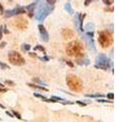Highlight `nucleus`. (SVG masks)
<instances>
[{"mask_svg": "<svg viewBox=\"0 0 116 122\" xmlns=\"http://www.w3.org/2000/svg\"><path fill=\"white\" fill-rule=\"evenodd\" d=\"M36 7H37V9H36V11H34V16L38 21L44 20L54 10V5H50L46 1L44 2L43 0H41L37 4Z\"/></svg>", "mask_w": 116, "mask_h": 122, "instance_id": "nucleus-1", "label": "nucleus"}, {"mask_svg": "<svg viewBox=\"0 0 116 122\" xmlns=\"http://www.w3.org/2000/svg\"><path fill=\"white\" fill-rule=\"evenodd\" d=\"M66 53L67 55L71 57H75V58L84 57V45L79 41L69 42L66 46Z\"/></svg>", "mask_w": 116, "mask_h": 122, "instance_id": "nucleus-2", "label": "nucleus"}, {"mask_svg": "<svg viewBox=\"0 0 116 122\" xmlns=\"http://www.w3.org/2000/svg\"><path fill=\"white\" fill-rule=\"evenodd\" d=\"M66 85L73 92H82L84 89L83 81L73 74H69L66 77Z\"/></svg>", "mask_w": 116, "mask_h": 122, "instance_id": "nucleus-3", "label": "nucleus"}, {"mask_svg": "<svg viewBox=\"0 0 116 122\" xmlns=\"http://www.w3.org/2000/svg\"><path fill=\"white\" fill-rule=\"evenodd\" d=\"M98 41L100 45H101L102 48H108L110 47L113 43V37H112V34L109 32V30H101L99 32V38Z\"/></svg>", "mask_w": 116, "mask_h": 122, "instance_id": "nucleus-4", "label": "nucleus"}, {"mask_svg": "<svg viewBox=\"0 0 116 122\" xmlns=\"http://www.w3.org/2000/svg\"><path fill=\"white\" fill-rule=\"evenodd\" d=\"M110 63L111 61L108 57L101 53L97 56L96 58V61H95V67L96 68H99V69H103V70H108L110 68Z\"/></svg>", "mask_w": 116, "mask_h": 122, "instance_id": "nucleus-5", "label": "nucleus"}, {"mask_svg": "<svg viewBox=\"0 0 116 122\" xmlns=\"http://www.w3.org/2000/svg\"><path fill=\"white\" fill-rule=\"evenodd\" d=\"M8 61L16 66H21L26 64V60L18 52L16 51H9L8 52Z\"/></svg>", "mask_w": 116, "mask_h": 122, "instance_id": "nucleus-6", "label": "nucleus"}, {"mask_svg": "<svg viewBox=\"0 0 116 122\" xmlns=\"http://www.w3.org/2000/svg\"><path fill=\"white\" fill-rule=\"evenodd\" d=\"M93 37H94V32H86L83 35V39L86 41V43L88 45V48L90 49L91 51L95 52L96 48H95V44H94V40H93Z\"/></svg>", "mask_w": 116, "mask_h": 122, "instance_id": "nucleus-7", "label": "nucleus"}, {"mask_svg": "<svg viewBox=\"0 0 116 122\" xmlns=\"http://www.w3.org/2000/svg\"><path fill=\"white\" fill-rule=\"evenodd\" d=\"M22 13H26V9L25 7L22 6H16L15 8L13 9H9V10H6L4 12V15L6 17H11V16H15V15H18V14H22Z\"/></svg>", "mask_w": 116, "mask_h": 122, "instance_id": "nucleus-8", "label": "nucleus"}, {"mask_svg": "<svg viewBox=\"0 0 116 122\" xmlns=\"http://www.w3.org/2000/svg\"><path fill=\"white\" fill-rule=\"evenodd\" d=\"M41 0H35V1L32 3V4L28 5L26 7H25L26 9V13H28V15L30 17H33L34 16V11H35V8H36V6L39 2H40Z\"/></svg>", "mask_w": 116, "mask_h": 122, "instance_id": "nucleus-9", "label": "nucleus"}, {"mask_svg": "<svg viewBox=\"0 0 116 122\" xmlns=\"http://www.w3.org/2000/svg\"><path fill=\"white\" fill-rule=\"evenodd\" d=\"M14 25L19 30H25V29H26V26H28V20H26V18L18 17L17 20H15Z\"/></svg>", "mask_w": 116, "mask_h": 122, "instance_id": "nucleus-10", "label": "nucleus"}, {"mask_svg": "<svg viewBox=\"0 0 116 122\" xmlns=\"http://www.w3.org/2000/svg\"><path fill=\"white\" fill-rule=\"evenodd\" d=\"M38 29H39V32H40V35H41V40L43 42H48L49 41V34L47 30H46L45 26L43 25H39Z\"/></svg>", "mask_w": 116, "mask_h": 122, "instance_id": "nucleus-11", "label": "nucleus"}, {"mask_svg": "<svg viewBox=\"0 0 116 122\" xmlns=\"http://www.w3.org/2000/svg\"><path fill=\"white\" fill-rule=\"evenodd\" d=\"M61 35H62L64 39H71V38L74 36V33L69 29H63L62 32H61Z\"/></svg>", "mask_w": 116, "mask_h": 122, "instance_id": "nucleus-12", "label": "nucleus"}, {"mask_svg": "<svg viewBox=\"0 0 116 122\" xmlns=\"http://www.w3.org/2000/svg\"><path fill=\"white\" fill-rule=\"evenodd\" d=\"M86 17V14H77V18H79V33H83L84 32V25H83V22H84V18Z\"/></svg>", "mask_w": 116, "mask_h": 122, "instance_id": "nucleus-13", "label": "nucleus"}, {"mask_svg": "<svg viewBox=\"0 0 116 122\" xmlns=\"http://www.w3.org/2000/svg\"><path fill=\"white\" fill-rule=\"evenodd\" d=\"M28 86L30 87H33V89H36V90H40V91H43V92H48V89L46 86H38V85H36V83H28Z\"/></svg>", "mask_w": 116, "mask_h": 122, "instance_id": "nucleus-14", "label": "nucleus"}, {"mask_svg": "<svg viewBox=\"0 0 116 122\" xmlns=\"http://www.w3.org/2000/svg\"><path fill=\"white\" fill-rule=\"evenodd\" d=\"M34 96L36 97V98H39V99H41V100H43L44 102H48V103H54V101L52 100L51 98L48 99V98H46L45 96H43V95H41V94H39V93H35L34 94Z\"/></svg>", "mask_w": 116, "mask_h": 122, "instance_id": "nucleus-15", "label": "nucleus"}, {"mask_svg": "<svg viewBox=\"0 0 116 122\" xmlns=\"http://www.w3.org/2000/svg\"><path fill=\"white\" fill-rule=\"evenodd\" d=\"M84 30H86V32H94L95 30V25L92 24V22H89V24L86 25Z\"/></svg>", "mask_w": 116, "mask_h": 122, "instance_id": "nucleus-16", "label": "nucleus"}, {"mask_svg": "<svg viewBox=\"0 0 116 122\" xmlns=\"http://www.w3.org/2000/svg\"><path fill=\"white\" fill-rule=\"evenodd\" d=\"M64 9L66 10L69 14H73V13H74V11H73V8H72V6H71L70 3H66V4L64 5Z\"/></svg>", "mask_w": 116, "mask_h": 122, "instance_id": "nucleus-17", "label": "nucleus"}, {"mask_svg": "<svg viewBox=\"0 0 116 122\" xmlns=\"http://www.w3.org/2000/svg\"><path fill=\"white\" fill-rule=\"evenodd\" d=\"M76 63L79 64V65H89V64H90V60H89V59H84V60L77 59Z\"/></svg>", "mask_w": 116, "mask_h": 122, "instance_id": "nucleus-18", "label": "nucleus"}, {"mask_svg": "<svg viewBox=\"0 0 116 122\" xmlns=\"http://www.w3.org/2000/svg\"><path fill=\"white\" fill-rule=\"evenodd\" d=\"M33 82H35V83H38V85H40V86H46L47 87L48 86V85L46 82H44V81H40L39 78H37V77H34L33 78Z\"/></svg>", "mask_w": 116, "mask_h": 122, "instance_id": "nucleus-19", "label": "nucleus"}, {"mask_svg": "<svg viewBox=\"0 0 116 122\" xmlns=\"http://www.w3.org/2000/svg\"><path fill=\"white\" fill-rule=\"evenodd\" d=\"M51 99L54 101V103H56V102L62 103V102H64V101H65V99L61 98V97H57V96H52V97H51Z\"/></svg>", "mask_w": 116, "mask_h": 122, "instance_id": "nucleus-20", "label": "nucleus"}, {"mask_svg": "<svg viewBox=\"0 0 116 122\" xmlns=\"http://www.w3.org/2000/svg\"><path fill=\"white\" fill-rule=\"evenodd\" d=\"M73 22H74L75 29L77 30V32H79V18H77V14L74 15V20H73Z\"/></svg>", "mask_w": 116, "mask_h": 122, "instance_id": "nucleus-21", "label": "nucleus"}, {"mask_svg": "<svg viewBox=\"0 0 116 122\" xmlns=\"http://www.w3.org/2000/svg\"><path fill=\"white\" fill-rule=\"evenodd\" d=\"M21 50L25 52H29L31 50V45L29 44H22L21 45Z\"/></svg>", "mask_w": 116, "mask_h": 122, "instance_id": "nucleus-22", "label": "nucleus"}, {"mask_svg": "<svg viewBox=\"0 0 116 122\" xmlns=\"http://www.w3.org/2000/svg\"><path fill=\"white\" fill-rule=\"evenodd\" d=\"M86 97H88V98H103L104 96L102 94H90V95H87Z\"/></svg>", "mask_w": 116, "mask_h": 122, "instance_id": "nucleus-23", "label": "nucleus"}, {"mask_svg": "<svg viewBox=\"0 0 116 122\" xmlns=\"http://www.w3.org/2000/svg\"><path fill=\"white\" fill-rule=\"evenodd\" d=\"M34 50H35V51H41L42 53H45V52H46L45 48L43 47V46H41V45H38V46H36V47L34 48Z\"/></svg>", "mask_w": 116, "mask_h": 122, "instance_id": "nucleus-24", "label": "nucleus"}, {"mask_svg": "<svg viewBox=\"0 0 116 122\" xmlns=\"http://www.w3.org/2000/svg\"><path fill=\"white\" fill-rule=\"evenodd\" d=\"M0 69H9V66L7 64H5L4 62L0 61Z\"/></svg>", "mask_w": 116, "mask_h": 122, "instance_id": "nucleus-25", "label": "nucleus"}, {"mask_svg": "<svg viewBox=\"0 0 116 122\" xmlns=\"http://www.w3.org/2000/svg\"><path fill=\"white\" fill-rule=\"evenodd\" d=\"M97 102L98 103H113L112 102V100H109V99H108V100H104V99H101V98H98V100H97Z\"/></svg>", "mask_w": 116, "mask_h": 122, "instance_id": "nucleus-26", "label": "nucleus"}, {"mask_svg": "<svg viewBox=\"0 0 116 122\" xmlns=\"http://www.w3.org/2000/svg\"><path fill=\"white\" fill-rule=\"evenodd\" d=\"M39 59H40L41 61H44V62H47V61H49L50 60V57H48V56H43V57H38Z\"/></svg>", "mask_w": 116, "mask_h": 122, "instance_id": "nucleus-27", "label": "nucleus"}, {"mask_svg": "<svg viewBox=\"0 0 116 122\" xmlns=\"http://www.w3.org/2000/svg\"><path fill=\"white\" fill-rule=\"evenodd\" d=\"M102 1H103L104 4H106V5H108V6L113 4V0H102Z\"/></svg>", "mask_w": 116, "mask_h": 122, "instance_id": "nucleus-28", "label": "nucleus"}, {"mask_svg": "<svg viewBox=\"0 0 116 122\" xmlns=\"http://www.w3.org/2000/svg\"><path fill=\"white\" fill-rule=\"evenodd\" d=\"M12 114H13V116H14V117H16V118H17V119H19V120H21V119H22L21 116V114H18L16 111H13Z\"/></svg>", "mask_w": 116, "mask_h": 122, "instance_id": "nucleus-29", "label": "nucleus"}, {"mask_svg": "<svg viewBox=\"0 0 116 122\" xmlns=\"http://www.w3.org/2000/svg\"><path fill=\"white\" fill-rule=\"evenodd\" d=\"M107 99H109V100H112L113 101V99H114V94L113 93H109V94H107Z\"/></svg>", "mask_w": 116, "mask_h": 122, "instance_id": "nucleus-30", "label": "nucleus"}, {"mask_svg": "<svg viewBox=\"0 0 116 122\" xmlns=\"http://www.w3.org/2000/svg\"><path fill=\"white\" fill-rule=\"evenodd\" d=\"M5 83H6V85H8V86H15V83L12 81H8V79L5 81Z\"/></svg>", "mask_w": 116, "mask_h": 122, "instance_id": "nucleus-31", "label": "nucleus"}, {"mask_svg": "<svg viewBox=\"0 0 116 122\" xmlns=\"http://www.w3.org/2000/svg\"><path fill=\"white\" fill-rule=\"evenodd\" d=\"M45 1L47 2L48 4H50V5H54V4H55V3H56L57 0H45Z\"/></svg>", "mask_w": 116, "mask_h": 122, "instance_id": "nucleus-32", "label": "nucleus"}, {"mask_svg": "<svg viewBox=\"0 0 116 122\" xmlns=\"http://www.w3.org/2000/svg\"><path fill=\"white\" fill-rule=\"evenodd\" d=\"M75 104L82 106V107H84V106L87 105V103H84V102H82V101H75Z\"/></svg>", "mask_w": 116, "mask_h": 122, "instance_id": "nucleus-33", "label": "nucleus"}, {"mask_svg": "<svg viewBox=\"0 0 116 122\" xmlns=\"http://www.w3.org/2000/svg\"><path fill=\"white\" fill-rule=\"evenodd\" d=\"M94 1V0H86V1H84V6H89L91 4V2H93Z\"/></svg>", "mask_w": 116, "mask_h": 122, "instance_id": "nucleus-34", "label": "nucleus"}, {"mask_svg": "<svg viewBox=\"0 0 116 122\" xmlns=\"http://www.w3.org/2000/svg\"><path fill=\"white\" fill-rule=\"evenodd\" d=\"M2 37H3V25L0 26V40L2 39Z\"/></svg>", "mask_w": 116, "mask_h": 122, "instance_id": "nucleus-35", "label": "nucleus"}, {"mask_svg": "<svg viewBox=\"0 0 116 122\" xmlns=\"http://www.w3.org/2000/svg\"><path fill=\"white\" fill-rule=\"evenodd\" d=\"M5 113H6V115H7V116H9L10 118H14V116H13V114H12V113H10L9 111H6Z\"/></svg>", "mask_w": 116, "mask_h": 122, "instance_id": "nucleus-36", "label": "nucleus"}, {"mask_svg": "<svg viewBox=\"0 0 116 122\" xmlns=\"http://www.w3.org/2000/svg\"><path fill=\"white\" fill-rule=\"evenodd\" d=\"M66 64H67L68 66H70V67H73V66H74V65H73V63L71 62V61H66Z\"/></svg>", "mask_w": 116, "mask_h": 122, "instance_id": "nucleus-37", "label": "nucleus"}, {"mask_svg": "<svg viewBox=\"0 0 116 122\" xmlns=\"http://www.w3.org/2000/svg\"><path fill=\"white\" fill-rule=\"evenodd\" d=\"M5 45H6V43H5V42H2V43L0 44V49L4 48V47H5Z\"/></svg>", "mask_w": 116, "mask_h": 122, "instance_id": "nucleus-38", "label": "nucleus"}, {"mask_svg": "<svg viewBox=\"0 0 116 122\" xmlns=\"http://www.w3.org/2000/svg\"><path fill=\"white\" fill-rule=\"evenodd\" d=\"M6 91H7L6 89H4V87H1V86H0V92H2V93H5Z\"/></svg>", "mask_w": 116, "mask_h": 122, "instance_id": "nucleus-39", "label": "nucleus"}, {"mask_svg": "<svg viewBox=\"0 0 116 122\" xmlns=\"http://www.w3.org/2000/svg\"><path fill=\"white\" fill-rule=\"evenodd\" d=\"M30 55L32 56V57H38V56H37V54H36V53H30Z\"/></svg>", "mask_w": 116, "mask_h": 122, "instance_id": "nucleus-40", "label": "nucleus"}, {"mask_svg": "<svg viewBox=\"0 0 116 122\" xmlns=\"http://www.w3.org/2000/svg\"><path fill=\"white\" fill-rule=\"evenodd\" d=\"M0 11H1V12H3V6H2L1 3H0Z\"/></svg>", "mask_w": 116, "mask_h": 122, "instance_id": "nucleus-41", "label": "nucleus"}, {"mask_svg": "<svg viewBox=\"0 0 116 122\" xmlns=\"http://www.w3.org/2000/svg\"><path fill=\"white\" fill-rule=\"evenodd\" d=\"M0 108H2V109H5V107H4V106H3L2 104H0Z\"/></svg>", "mask_w": 116, "mask_h": 122, "instance_id": "nucleus-42", "label": "nucleus"}, {"mask_svg": "<svg viewBox=\"0 0 116 122\" xmlns=\"http://www.w3.org/2000/svg\"><path fill=\"white\" fill-rule=\"evenodd\" d=\"M0 120H1V118H0Z\"/></svg>", "mask_w": 116, "mask_h": 122, "instance_id": "nucleus-43", "label": "nucleus"}]
</instances>
